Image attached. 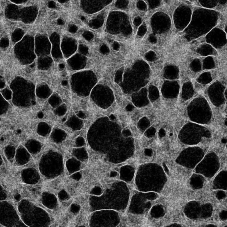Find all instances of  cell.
Here are the masks:
<instances>
[{
    "mask_svg": "<svg viewBox=\"0 0 227 227\" xmlns=\"http://www.w3.org/2000/svg\"><path fill=\"white\" fill-rule=\"evenodd\" d=\"M12 101L16 106L28 107L36 103L35 86L33 83L20 76L11 82Z\"/></svg>",
    "mask_w": 227,
    "mask_h": 227,
    "instance_id": "obj_1",
    "label": "cell"
},
{
    "mask_svg": "<svg viewBox=\"0 0 227 227\" xmlns=\"http://www.w3.org/2000/svg\"><path fill=\"white\" fill-rule=\"evenodd\" d=\"M14 53L16 57L23 65H30L36 58V55L32 45L17 46Z\"/></svg>",
    "mask_w": 227,
    "mask_h": 227,
    "instance_id": "obj_2",
    "label": "cell"
},
{
    "mask_svg": "<svg viewBox=\"0 0 227 227\" xmlns=\"http://www.w3.org/2000/svg\"><path fill=\"white\" fill-rule=\"evenodd\" d=\"M191 9L189 7L183 6L177 9L174 14V20L177 28L184 29L189 24L191 19Z\"/></svg>",
    "mask_w": 227,
    "mask_h": 227,
    "instance_id": "obj_3",
    "label": "cell"
},
{
    "mask_svg": "<svg viewBox=\"0 0 227 227\" xmlns=\"http://www.w3.org/2000/svg\"><path fill=\"white\" fill-rule=\"evenodd\" d=\"M162 18H157V20L155 23H151V24H156L157 25H153V29L156 28L155 30H167L169 29L168 27H170V24L171 21L170 18L164 14H162Z\"/></svg>",
    "mask_w": 227,
    "mask_h": 227,
    "instance_id": "obj_4",
    "label": "cell"
},
{
    "mask_svg": "<svg viewBox=\"0 0 227 227\" xmlns=\"http://www.w3.org/2000/svg\"><path fill=\"white\" fill-rule=\"evenodd\" d=\"M36 95L40 99L47 98L50 95L48 86L45 83H40L35 88Z\"/></svg>",
    "mask_w": 227,
    "mask_h": 227,
    "instance_id": "obj_5",
    "label": "cell"
},
{
    "mask_svg": "<svg viewBox=\"0 0 227 227\" xmlns=\"http://www.w3.org/2000/svg\"><path fill=\"white\" fill-rule=\"evenodd\" d=\"M51 64V59L49 57H39L37 60V67L40 70H47Z\"/></svg>",
    "mask_w": 227,
    "mask_h": 227,
    "instance_id": "obj_6",
    "label": "cell"
},
{
    "mask_svg": "<svg viewBox=\"0 0 227 227\" xmlns=\"http://www.w3.org/2000/svg\"><path fill=\"white\" fill-rule=\"evenodd\" d=\"M10 106V104L0 93V116L7 112Z\"/></svg>",
    "mask_w": 227,
    "mask_h": 227,
    "instance_id": "obj_7",
    "label": "cell"
},
{
    "mask_svg": "<svg viewBox=\"0 0 227 227\" xmlns=\"http://www.w3.org/2000/svg\"><path fill=\"white\" fill-rule=\"evenodd\" d=\"M0 93L6 100H10L12 99L13 96V92L11 88L9 87H4L0 91Z\"/></svg>",
    "mask_w": 227,
    "mask_h": 227,
    "instance_id": "obj_8",
    "label": "cell"
},
{
    "mask_svg": "<svg viewBox=\"0 0 227 227\" xmlns=\"http://www.w3.org/2000/svg\"><path fill=\"white\" fill-rule=\"evenodd\" d=\"M148 2L149 6L151 9L157 8L161 4V0H146Z\"/></svg>",
    "mask_w": 227,
    "mask_h": 227,
    "instance_id": "obj_9",
    "label": "cell"
},
{
    "mask_svg": "<svg viewBox=\"0 0 227 227\" xmlns=\"http://www.w3.org/2000/svg\"><path fill=\"white\" fill-rule=\"evenodd\" d=\"M147 31V28H146V24L145 23L141 24L139 27L138 31V35L139 36H143L146 33Z\"/></svg>",
    "mask_w": 227,
    "mask_h": 227,
    "instance_id": "obj_10",
    "label": "cell"
},
{
    "mask_svg": "<svg viewBox=\"0 0 227 227\" xmlns=\"http://www.w3.org/2000/svg\"><path fill=\"white\" fill-rule=\"evenodd\" d=\"M137 8L141 11H145L147 10V5L143 0H139L137 3Z\"/></svg>",
    "mask_w": 227,
    "mask_h": 227,
    "instance_id": "obj_11",
    "label": "cell"
},
{
    "mask_svg": "<svg viewBox=\"0 0 227 227\" xmlns=\"http://www.w3.org/2000/svg\"><path fill=\"white\" fill-rule=\"evenodd\" d=\"M83 36L86 40H90L93 38V35L90 32H86L83 34Z\"/></svg>",
    "mask_w": 227,
    "mask_h": 227,
    "instance_id": "obj_12",
    "label": "cell"
},
{
    "mask_svg": "<svg viewBox=\"0 0 227 227\" xmlns=\"http://www.w3.org/2000/svg\"><path fill=\"white\" fill-rule=\"evenodd\" d=\"M9 42L8 40L3 39L0 42V46L2 48H6L9 46Z\"/></svg>",
    "mask_w": 227,
    "mask_h": 227,
    "instance_id": "obj_13",
    "label": "cell"
},
{
    "mask_svg": "<svg viewBox=\"0 0 227 227\" xmlns=\"http://www.w3.org/2000/svg\"><path fill=\"white\" fill-rule=\"evenodd\" d=\"M142 22V20L141 17H137L134 18V24L136 26H138L141 25Z\"/></svg>",
    "mask_w": 227,
    "mask_h": 227,
    "instance_id": "obj_14",
    "label": "cell"
},
{
    "mask_svg": "<svg viewBox=\"0 0 227 227\" xmlns=\"http://www.w3.org/2000/svg\"><path fill=\"white\" fill-rule=\"evenodd\" d=\"M78 28L75 25H72L69 27V31L71 33H75L77 31Z\"/></svg>",
    "mask_w": 227,
    "mask_h": 227,
    "instance_id": "obj_15",
    "label": "cell"
},
{
    "mask_svg": "<svg viewBox=\"0 0 227 227\" xmlns=\"http://www.w3.org/2000/svg\"><path fill=\"white\" fill-rule=\"evenodd\" d=\"M100 50L102 53H103V54H106L109 52V48L106 45L103 44L101 47Z\"/></svg>",
    "mask_w": 227,
    "mask_h": 227,
    "instance_id": "obj_16",
    "label": "cell"
},
{
    "mask_svg": "<svg viewBox=\"0 0 227 227\" xmlns=\"http://www.w3.org/2000/svg\"><path fill=\"white\" fill-rule=\"evenodd\" d=\"M80 49L81 52L84 53V54L86 53L88 51L87 48L84 45L81 46L80 47Z\"/></svg>",
    "mask_w": 227,
    "mask_h": 227,
    "instance_id": "obj_17",
    "label": "cell"
},
{
    "mask_svg": "<svg viewBox=\"0 0 227 227\" xmlns=\"http://www.w3.org/2000/svg\"><path fill=\"white\" fill-rule=\"evenodd\" d=\"M5 86V83L3 79L0 78V89H2L4 88Z\"/></svg>",
    "mask_w": 227,
    "mask_h": 227,
    "instance_id": "obj_18",
    "label": "cell"
},
{
    "mask_svg": "<svg viewBox=\"0 0 227 227\" xmlns=\"http://www.w3.org/2000/svg\"><path fill=\"white\" fill-rule=\"evenodd\" d=\"M48 6L50 8H55L56 7V3L53 1H50L48 3Z\"/></svg>",
    "mask_w": 227,
    "mask_h": 227,
    "instance_id": "obj_19",
    "label": "cell"
},
{
    "mask_svg": "<svg viewBox=\"0 0 227 227\" xmlns=\"http://www.w3.org/2000/svg\"><path fill=\"white\" fill-rule=\"evenodd\" d=\"M113 47L114 49L116 50H117L119 49V48H120V45H119L118 43L115 42L114 43Z\"/></svg>",
    "mask_w": 227,
    "mask_h": 227,
    "instance_id": "obj_20",
    "label": "cell"
},
{
    "mask_svg": "<svg viewBox=\"0 0 227 227\" xmlns=\"http://www.w3.org/2000/svg\"><path fill=\"white\" fill-rule=\"evenodd\" d=\"M156 39V38L155 36H154L153 35H151L149 36V40H150V41L152 42L155 41Z\"/></svg>",
    "mask_w": 227,
    "mask_h": 227,
    "instance_id": "obj_21",
    "label": "cell"
},
{
    "mask_svg": "<svg viewBox=\"0 0 227 227\" xmlns=\"http://www.w3.org/2000/svg\"><path fill=\"white\" fill-rule=\"evenodd\" d=\"M57 24L59 25H63V24H65V22H64V21L62 19H59L57 21Z\"/></svg>",
    "mask_w": 227,
    "mask_h": 227,
    "instance_id": "obj_22",
    "label": "cell"
},
{
    "mask_svg": "<svg viewBox=\"0 0 227 227\" xmlns=\"http://www.w3.org/2000/svg\"><path fill=\"white\" fill-rule=\"evenodd\" d=\"M38 116L39 118H42L43 117V114L42 112L39 113Z\"/></svg>",
    "mask_w": 227,
    "mask_h": 227,
    "instance_id": "obj_23",
    "label": "cell"
},
{
    "mask_svg": "<svg viewBox=\"0 0 227 227\" xmlns=\"http://www.w3.org/2000/svg\"><path fill=\"white\" fill-rule=\"evenodd\" d=\"M58 1H60V2L65 3L67 2L68 0H58Z\"/></svg>",
    "mask_w": 227,
    "mask_h": 227,
    "instance_id": "obj_24",
    "label": "cell"
},
{
    "mask_svg": "<svg viewBox=\"0 0 227 227\" xmlns=\"http://www.w3.org/2000/svg\"><path fill=\"white\" fill-rule=\"evenodd\" d=\"M81 19L83 21H85V20H86V19H85V17H83V16H82V17H81Z\"/></svg>",
    "mask_w": 227,
    "mask_h": 227,
    "instance_id": "obj_25",
    "label": "cell"
}]
</instances>
